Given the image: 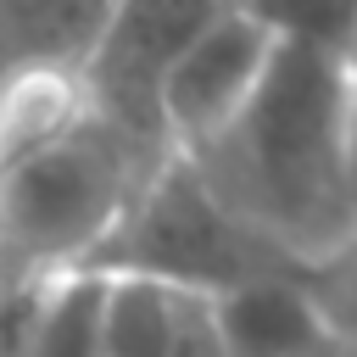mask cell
<instances>
[{
  "instance_id": "cell-5",
  "label": "cell",
  "mask_w": 357,
  "mask_h": 357,
  "mask_svg": "<svg viewBox=\"0 0 357 357\" xmlns=\"http://www.w3.org/2000/svg\"><path fill=\"white\" fill-rule=\"evenodd\" d=\"M279 17L251 6H212L206 28L184 45L167 78V139L178 156L206 151L218 134L240 123L257 100L273 56H279Z\"/></svg>"
},
{
  "instance_id": "cell-1",
  "label": "cell",
  "mask_w": 357,
  "mask_h": 357,
  "mask_svg": "<svg viewBox=\"0 0 357 357\" xmlns=\"http://www.w3.org/2000/svg\"><path fill=\"white\" fill-rule=\"evenodd\" d=\"M279 56L229 134L184 156L212 195L296 268L324 273L357 240L351 95L340 17H279Z\"/></svg>"
},
{
  "instance_id": "cell-12",
  "label": "cell",
  "mask_w": 357,
  "mask_h": 357,
  "mask_svg": "<svg viewBox=\"0 0 357 357\" xmlns=\"http://www.w3.org/2000/svg\"><path fill=\"white\" fill-rule=\"evenodd\" d=\"M0 290H6V284H0Z\"/></svg>"
},
{
  "instance_id": "cell-9",
  "label": "cell",
  "mask_w": 357,
  "mask_h": 357,
  "mask_svg": "<svg viewBox=\"0 0 357 357\" xmlns=\"http://www.w3.org/2000/svg\"><path fill=\"white\" fill-rule=\"evenodd\" d=\"M112 357H229L212 296L112 279Z\"/></svg>"
},
{
  "instance_id": "cell-3",
  "label": "cell",
  "mask_w": 357,
  "mask_h": 357,
  "mask_svg": "<svg viewBox=\"0 0 357 357\" xmlns=\"http://www.w3.org/2000/svg\"><path fill=\"white\" fill-rule=\"evenodd\" d=\"M89 273L178 284V290L218 301L257 279H284V273H307V268H296L284 251H273L251 223H240L212 195V184L184 156H173L145 184V195L134 201L117 240L100 251V262Z\"/></svg>"
},
{
  "instance_id": "cell-8",
  "label": "cell",
  "mask_w": 357,
  "mask_h": 357,
  "mask_svg": "<svg viewBox=\"0 0 357 357\" xmlns=\"http://www.w3.org/2000/svg\"><path fill=\"white\" fill-rule=\"evenodd\" d=\"M112 6L0 0V106L39 78H78Z\"/></svg>"
},
{
  "instance_id": "cell-2",
  "label": "cell",
  "mask_w": 357,
  "mask_h": 357,
  "mask_svg": "<svg viewBox=\"0 0 357 357\" xmlns=\"http://www.w3.org/2000/svg\"><path fill=\"white\" fill-rule=\"evenodd\" d=\"M173 156L117 134L78 78H39L0 106V284L89 273Z\"/></svg>"
},
{
  "instance_id": "cell-4",
  "label": "cell",
  "mask_w": 357,
  "mask_h": 357,
  "mask_svg": "<svg viewBox=\"0 0 357 357\" xmlns=\"http://www.w3.org/2000/svg\"><path fill=\"white\" fill-rule=\"evenodd\" d=\"M206 17L212 6H112L78 73V95L151 156H178L167 139V78Z\"/></svg>"
},
{
  "instance_id": "cell-10",
  "label": "cell",
  "mask_w": 357,
  "mask_h": 357,
  "mask_svg": "<svg viewBox=\"0 0 357 357\" xmlns=\"http://www.w3.org/2000/svg\"><path fill=\"white\" fill-rule=\"evenodd\" d=\"M318 296H324V307H329V324H335L340 346L357 357V240L318 273Z\"/></svg>"
},
{
  "instance_id": "cell-6",
  "label": "cell",
  "mask_w": 357,
  "mask_h": 357,
  "mask_svg": "<svg viewBox=\"0 0 357 357\" xmlns=\"http://www.w3.org/2000/svg\"><path fill=\"white\" fill-rule=\"evenodd\" d=\"M0 357H112V279L67 273L0 296Z\"/></svg>"
},
{
  "instance_id": "cell-11",
  "label": "cell",
  "mask_w": 357,
  "mask_h": 357,
  "mask_svg": "<svg viewBox=\"0 0 357 357\" xmlns=\"http://www.w3.org/2000/svg\"><path fill=\"white\" fill-rule=\"evenodd\" d=\"M346 95H351V173H357V11L346 28Z\"/></svg>"
},
{
  "instance_id": "cell-7",
  "label": "cell",
  "mask_w": 357,
  "mask_h": 357,
  "mask_svg": "<svg viewBox=\"0 0 357 357\" xmlns=\"http://www.w3.org/2000/svg\"><path fill=\"white\" fill-rule=\"evenodd\" d=\"M229 357H351L318 296V273L257 279L234 296H218Z\"/></svg>"
}]
</instances>
